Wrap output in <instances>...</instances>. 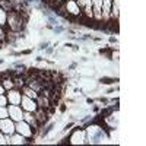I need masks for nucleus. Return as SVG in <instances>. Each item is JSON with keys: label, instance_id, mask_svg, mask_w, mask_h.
I'll return each mask as SVG.
<instances>
[{"label": "nucleus", "instance_id": "f257e3e1", "mask_svg": "<svg viewBox=\"0 0 146 146\" xmlns=\"http://www.w3.org/2000/svg\"><path fill=\"white\" fill-rule=\"evenodd\" d=\"M27 18H23L21 9H12L7 12V19H6V27L12 32H21V29L25 27ZM7 29V31H9Z\"/></svg>", "mask_w": 146, "mask_h": 146}, {"label": "nucleus", "instance_id": "f03ea898", "mask_svg": "<svg viewBox=\"0 0 146 146\" xmlns=\"http://www.w3.org/2000/svg\"><path fill=\"white\" fill-rule=\"evenodd\" d=\"M15 130H16V133L22 135L23 137H31V136L34 135V129H32V126H29L25 120L16 121V123H15Z\"/></svg>", "mask_w": 146, "mask_h": 146}, {"label": "nucleus", "instance_id": "7ed1b4c3", "mask_svg": "<svg viewBox=\"0 0 146 146\" xmlns=\"http://www.w3.org/2000/svg\"><path fill=\"white\" fill-rule=\"evenodd\" d=\"M19 105L22 107L23 111H28V113H35L36 110H38V104H36V101L29 98V96H27V95H23V94H22Z\"/></svg>", "mask_w": 146, "mask_h": 146}, {"label": "nucleus", "instance_id": "20e7f679", "mask_svg": "<svg viewBox=\"0 0 146 146\" xmlns=\"http://www.w3.org/2000/svg\"><path fill=\"white\" fill-rule=\"evenodd\" d=\"M0 131L3 133V135L6 136H10V135H13V133L16 131L15 130V121L6 117V118H2L0 120Z\"/></svg>", "mask_w": 146, "mask_h": 146}, {"label": "nucleus", "instance_id": "39448f33", "mask_svg": "<svg viewBox=\"0 0 146 146\" xmlns=\"http://www.w3.org/2000/svg\"><path fill=\"white\" fill-rule=\"evenodd\" d=\"M86 142H88V139H86V130L76 129L75 131L72 133L70 143H73V145H82V143H86Z\"/></svg>", "mask_w": 146, "mask_h": 146}, {"label": "nucleus", "instance_id": "423d86ee", "mask_svg": "<svg viewBox=\"0 0 146 146\" xmlns=\"http://www.w3.org/2000/svg\"><path fill=\"white\" fill-rule=\"evenodd\" d=\"M7 113H9V118H12L16 123V121H21L23 120V110L21 105H13L10 104L7 107Z\"/></svg>", "mask_w": 146, "mask_h": 146}, {"label": "nucleus", "instance_id": "0eeeda50", "mask_svg": "<svg viewBox=\"0 0 146 146\" xmlns=\"http://www.w3.org/2000/svg\"><path fill=\"white\" fill-rule=\"evenodd\" d=\"M64 9L72 16H82V10L76 0H64Z\"/></svg>", "mask_w": 146, "mask_h": 146}, {"label": "nucleus", "instance_id": "6e6552de", "mask_svg": "<svg viewBox=\"0 0 146 146\" xmlns=\"http://www.w3.org/2000/svg\"><path fill=\"white\" fill-rule=\"evenodd\" d=\"M6 98H7V104H13V105H19L21 104V98H22V94L19 89H9L6 92Z\"/></svg>", "mask_w": 146, "mask_h": 146}, {"label": "nucleus", "instance_id": "1a4fd4ad", "mask_svg": "<svg viewBox=\"0 0 146 146\" xmlns=\"http://www.w3.org/2000/svg\"><path fill=\"white\" fill-rule=\"evenodd\" d=\"M23 120H25L29 126H34V129H38V126H40L38 120H36V117H35V114H34V113L23 111Z\"/></svg>", "mask_w": 146, "mask_h": 146}, {"label": "nucleus", "instance_id": "9d476101", "mask_svg": "<svg viewBox=\"0 0 146 146\" xmlns=\"http://www.w3.org/2000/svg\"><path fill=\"white\" fill-rule=\"evenodd\" d=\"M111 6H113V0H102V19H108L111 15Z\"/></svg>", "mask_w": 146, "mask_h": 146}, {"label": "nucleus", "instance_id": "9b49d317", "mask_svg": "<svg viewBox=\"0 0 146 146\" xmlns=\"http://www.w3.org/2000/svg\"><path fill=\"white\" fill-rule=\"evenodd\" d=\"M2 85H3V88H5L6 91H9V89H12V88H15V83H13V79H12V78L3 79V80H2Z\"/></svg>", "mask_w": 146, "mask_h": 146}, {"label": "nucleus", "instance_id": "f8f14e48", "mask_svg": "<svg viewBox=\"0 0 146 146\" xmlns=\"http://www.w3.org/2000/svg\"><path fill=\"white\" fill-rule=\"evenodd\" d=\"M6 19H7V12L3 7H0V27L6 28Z\"/></svg>", "mask_w": 146, "mask_h": 146}, {"label": "nucleus", "instance_id": "ddd939ff", "mask_svg": "<svg viewBox=\"0 0 146 146\" xmlns=\"http://www.w3.org/2000/svg\"><path fill=\"white\" fill-rule=\"evenodd\" d=\"M6 117H9L7 107H0V120H2V118H6Z\"/></svg>", "mask_w": 146, "mask_h": 146}, {"label": "nucleus", "instance_id": "4468645a", "mask_svg": "<svg viewBox=\"0 0 146 146\" xmlns=\"http://www.w3.org/2000/svg\"><path fill=\"white\" fill-rule=\"evenodd\" d=\"M0 107H7V98H6V94L0 95Z\"/></svg>", "mask_w": 146, "mask_h": 146}, {"label": "nucleus", "instance_id": "2eb2a0df", "mask_svg": "<svg viewBox=\"0 0 146 146\" xmlns=\"http://www.w3.org/2000/svg\"><path fill=\"white\" fill-rule=\"evenodd\" d=\"M6 40V29L5 27H0V41H5Z\"/></svg>", "mask_w": 146, "mask_h": 146}, {"label": "nucleus", "instance_id": "dca6fc26", "mask_svg": "<svg viewBox=\"0 0 146 146\" xmlns=\"http://www.w3.org/2000/svg\"><path fill=\"white\" fill-rule=\"evenodd\" d=\"M0 145H7V139H6V135H3L0 131Z\"/></svg>", "mask_w": 146, "mask_h": 146}, {"label": "nucleus", "instance_id": "f3484780", "mask_svg": "<svg viewBox=\"0 0 146 146\" xmlns=\"http://www.w3.org/2000/svg\"><path fill=\"white\" fill-rule=\"evenodd\" d=\"M3 94H6V89L3 88V85L0 83V95H3Z\"/></svg>", "mask_w": 146, "mask_h": 146}, {"label": "nucleus", "instance_id": "a211bd4d", "mask_svg": "<svg viewBox=\"0 0 146 146\" xmlns=\"http://www.w3.org/2000/svg\"><path fill=\"white\" fill-rule=\"evenodd\" d=\"M56 2H58V3H63V2H64V0H56Z\"/></svg>", "mask_w": 146, "mask_h": 146}]
</instances>
